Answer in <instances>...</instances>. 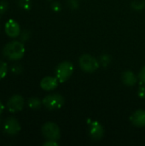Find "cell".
I'll use <instances>...</instances> for the list:
<instances>
[{"label": "cell", "instance_id": "cell-1", "mask_svg": "<svg viewBox=\"0 0 145 146\" xmlns=\"http://www.w3.org/2000/svg\"><path fill=\"white\" fill-rule=\"evenodd\" d=\"M25 45L22 42L14 40L6 44L3 49V55L10 61L21 60L25 55Z\"/></svg>", "mask_w": 145, "mask_h": 146}, {"label": "cell", "instance_id": "cell-2", "mask_svg": "<svg viewBox=\"0 0 145 146\" xmlns=\"http://www.w3.org/2000/svg\"><path fill=\"white\" fill-rule=\"evenodd\" d=\"M74 70L73 64L71 62L64 61L60 62L56 68L55 74L59 83H64L69 80Z\"/></svg>", "mask_w": 145, "mask_h": 146}, {"label": "cell", "instance_id": "cell-3", "mask_svg": "<svg viewBox=\"0 0 145 146\" xmlns=\"http://www.w3.org/2000/svg\"><path fill=\"white\" fill-rule=\"evenodd\" d=\"M79 65L84 72L88 74L96 72L100 67L98 59L90 54H83L80 56L79 59Z\"/></svg>", "mask_w": 145, "mask_h": 146}, {"label": "cell", "instance_id": "cell-4", "mask_svg": "<svg viewBox=\"0 0 145 146\" xmlns=\"http://www.w3.org/2000/svg\"><path fill=\"white\" fill-rule=\"evenodd\" d=\"M43 105L49 110H56L61 109L65 103L63 96L57 93L49 94L43 98Z\"/></svg>", "mask_w": 145, "mask_h": 146}, {"label": "cell", "instance_id": "cell-5", "mask_svg": "<svg viewBox=\"0 0 145 146\" xmlns=\"http://www.w3.org/2000/svg\"><path fill=\"white\" fill-rule=\"evenodd\" d=\"M42 134L46 140L58 141L61 138V130L57 124L49 121L44 123L41 128Z\"/></svg>", "mask_w": 145, "mask_h": 146}, {"label": "cell", "instance_id": "cell-6", "mask_svg": "<svg viewBox=\"0 0 145 146\" xmlns=\"http://www.w3.org/2000/svg\"><path fill=\"white\" fill-rule=\"evenodd\" d=\"M7 109L10 113H17L23 110L25 105V100L22 96L21 95H13L9 98L7 102Z\"/></svg>", "mask_w": 145, "mask_h": 146}, {"label": "cell", "instance_id": "cell-7", "mask_svg": "<svg viewBox=\"0 0 145 146\" xmlns=\"http://www.w3.org/2000/svg\"><path fill=\"white\" fill-rule=\"evenodd\" d=\"M89 135L92 140H101L104 135V128L103 125L97 121H90L89 123Z\"/></svg>", "mask_w": 145, "mask_h": 146}, {"label": "cell", "instance_id": "cell-8", "mask_svg": "<svg viewBox=\"0 0 145 146\" xmlns=\"http://www.w3.org/2000/svg\"><path fill=\"white\" fill-rule=\"evenodd\" d=\"M21 129L20 122L15 117H9L5 120L3 124L4 133L8 135H16Z\"/></svg>", "mask_w": 145, "mask_h": 146}, {"label": "cell", "instance_id": "cell-9", "mask_svg": "<svg viewBox=\"0 0 145 146\" xmlns=\"http://www.w3.org/2000/svg\"><path fill=\"white\" fill-rule=\"evenodd\" d=\"M4 30L6 34L12 38H15L21 34L20 25L16 21L13 19H9L6 21L4 25Z\"/></svg>", "mask_w": 145, "mask_h": 146}, {"label": "cell", "instance_id": "cell-10", "mask_svg": "<svg viewBox=\"0 0 145 146\" xmlns=\"http://www.w3.org/2000/svg\"><path fill=\"white\" fill-rule=\"evenodd\" d=\"M58 80L56 77L53 76H45L40 81V87L46 92L54 91L58 86Z\"/></svg>", "mask_w": 145, "mask_h": 146}, {"label": "cell", "instance_id": "cell-11", "mask_svg": "<svg viewBox=\"0 0 145 146\" xmlns=\"http://www.w3.org/2000/svg\"><path fill=\"white\" fill-rule=\"evenodd\" d=\"M132 124L137 127H145V110H138L131 116Z\"/></svg>", "mask_w": 145, "mask_h": 146}, {"label": "cell", "instance_id": "cell-12", "mask_svg": "<svg viewBox=\"0 0 145 146\" xmlns=\"http://www.w3.org/2000/svg\"><path fill=\"white\" fill-rule=\"evenodd\" d=\"M138 76L131 70L124 71L121 74L122 83L126 86H134L138 82Z\"/></svg>", "mask_w": 145, "mask_h": 146}, {"label": "cell", "instance_id": "cell-13", "mask_svg": "<svg viewBox=\"0 0 145 146\" xmlns=\"http://www.w3.org/2000/svg\"><path fill=\"white\" fill-rule=\"evenodd\" d=\"M42 104H43V101L36 97L30 98L27 101V105L32 110H38L41 108Z\"/></svg>", "mask_w": 145, "mask_h": 146}, {"label": "cell", "instance_id": "cell-14", "mask_svg": "<svg viewBox=\"0 0 145 146\" xmlns=\"http://www.w3.org/2000/svg\"><path fill=\"white\" fill-rule=\"evenodd\" d=\"M98 62H99L101 66L107 67L111 62V56L109 55H108V54H103V55L99 56Z\"/></svg>", "mask_w": 145, "mask_h": 146}, {"label": "cell", "instance_id": "cell-15", "mask_svg": "<svg viewBox=\"0 0 145 146\" xmlns=\"http://www.w3.org/2000/svg\"><path fill=\"white\" fill-rule=\"evenodd\" d=\"M8 65L5 62L2 61L0 59V80H3L5 78V76L8 74Z\"/></svg>", "mask_w": 145, "mask_h": 146}, {"label": "cell", "instance_id": "cell-16", "mask_svg": "<svg viewBox=\"0 0 145 146\" xmlns=\"http://www.w3.org/2000/svg\"><path fill=\"white\" fill-rule=\"evenodd\" d=\"M132 7L135 10H142L145 8V0H138L134 1L132 3Z\"/></svg>", "mask_w": 145, "mask_h": 146}, {"label": "cell", "instance_id": "cell-17", "mask_svg": "<svg viewBox=\"0 0 145 146\" xmlns=\"http://www.w3.org/2000/svg\"><path fill=\"white\" fill-rule=\"evenodd\" d=\"M18 4L21 9L25 10H29L32 7L31 0H18Z\"/></svg>", "mask_w": 145, "mask_h": 146}, {"label": "cell", "instance_id": "cell-18", "mask_svg": "<svg viewBox=\"0 0 145 146\" xmlns=\"http://www.w3.org/2000/svg\"><path fill=\"white\" fill-rule=\"evenodd\" d=\"M10 70H11V72H12L13 74H20L22 72L23 68H22V66H21V64L15 63V64H13V65L10 67Z\"/></svg>", "mask_w": 145, "mask_h": 146}, {"label": "cell", "instance_id": "cell-19", "mask_svg": "<svg viewBox=\"0 0 145 146\" xmlns=\"http://www.w3.org/2000/svg\"><path fill=\"white\" fill-rule=\"evenodd\" d=\"M138 78V81L141 85H145V65L140 69Z\"/></svg>", "mask_w": 145, "mask_h": 146}, {"label": "cell", "instance_id": "cell-20", "mask_svg": "<svg viewBox=\"0 0 145 146\" xmlns=\"http://www.w3.org/2000/svg\"><path fill=\"white\" fill-rule=\"evenodd\" d=\"M68 5L71 9L74 10L79 8V0H68Z\"/></svg>", "mask_w": 145, "mask_h": 146}, {"label": "cell", "instance_id": "cell-21", "mask_svg": "<svg viewBox=\"0 0 145 146\" xmlns=\"http://www.w3.org/2000/svg\"><path fill=\"white\" fill-rule=\"evenodd\" d=\"M20 35H21V37H20L21 38V40L22 42H26V41H27L30 38L31 33H30V32L28 30H24Z\"/></svg>", "mask_w": 145, "mask_h": 146}, {"label": "cell", "instance_id": "cell-22", "mask_svg": "<svg viewBox=\"0 0 145 146\" xmlns=\"http://www.w3.org/2000/svg\"><path fill=\"white\" fill-rule=\"evenodd\" d=\"M8 8H9V5L6 1H4V0L0 1V15L4 14L7 11Z\"/></svg>", "mask_w": 145, "mask_h": 146}, {"label": "cell", "instance_id": "cell-23", "mask_svg": "<svg viewBox=\"0 0 145 146\" xmlns=\"http://www.w3.org/2000/svg\"><path fill=\"white\" fill-rule=\"evenodd\" d=\"M138 95L140 98L145 99V85H141L138 91Z\"/></svg>", "mask_w": 145, "mask_h": 146}, {"label": "cell", "instance_id": "cell-24", "mask_svg": "<svg viewBox=\"0 0 145 146\" xmlns=\"http://www.w3.org/2000/svg\"><path fill=\"white\" fill-rule=\"evenodd\" d=\"M51 9L55 12H59L62 9V5L59 2H53L51 3Z\"/></svg>", "mask_w": 145, "mask_h": 146}, {"label": "cell", "instance_id": "cell-25", "mask_svg": "<svg viewBox=\"0 0 145 146\" xmlns=\"http://www.w3.org/2000/svg\"><path fill=\"white\" fill-rule=\"evenodd\" d=\"M44 146H58L59 144L57 143V141L56 140H46L44 144Z\"/></svg>", "mask_w": 145, "mask_h": 146}, {"label": "cell", "instance_id": "cell-26", "mask_svg": "<svg viewBox=\"0 0 145 146\" xmlns=\"http://www.w3.org/2000/svg\"><path fill=\"white\" fill-rule=\"evenodd\" d=\"M4 110V105L3 104V103L0 101V115H2V113L3 112Z\"/></svg>", "mask_w": 145, "mask_h": 146}, {"label": "cell", "instance_id": "cell-27", "mask_svg": "<svg viewBox=\"0 0 145 146\" xmlns=\"http://www.w3.org/2000/svg\"><path fill=\"white\" fill-rule=\"evenodd\" d=\"M0 124H1V121H0Z\"/></svg>", "mask_w": 145, "mask_h": 146}, {"label": "cell", "instance_id": "cell-28", "mask_svg": "<svg viewBox=\"0 0 145 146\" xmlns=\"http://www.w3.org/2000/svg\"><path fill=\"white\" fill-rule=\"evenodd\" d=\"M50 1H53V0H50Z\"/></svg>", "mask_w": 145, "mask_h": 146}]
</instances>
